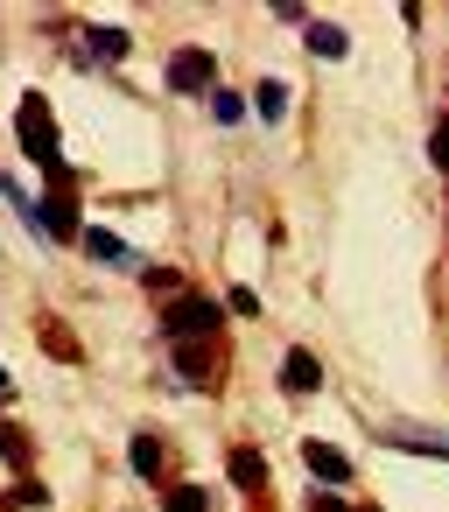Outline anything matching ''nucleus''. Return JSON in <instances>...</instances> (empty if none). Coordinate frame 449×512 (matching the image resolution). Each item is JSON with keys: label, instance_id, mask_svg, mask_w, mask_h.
<instances>
[{"label": "nucleus", "instance_id": "nucleus-1", "mask_svg": "<svg viewBox=\"0 0 449 512\" xmlns=\"http://www.w3.org/2000/svg\"><path fill=\"white\" fill-rule=\"evenodd\" d=\"M15 134H22V155H29V162H36L50 183H71V176H64L57 127H50V99H43V92H22V127H15Z\"/></svg>", "mask_w": 449, "mask_h": 512}, {"label": "nucleus", "instance_id": "nucleus-2", "mask_svg": "<svg viewBox=\"0 0 449 512\" xmlns=\"http://www.w3.org/2000/svg\"><path fill=\"white\" fill-rule=\"evenodd\" d=\"M218 323H225V309H218V302H204V295H176V302H169V330H176V337H190V344H197L204 330H218Z\"/></svg>", "mask_w": 449, "mask_h": 512}, {"label": "nucleus", "instance_id": "nucleus-3", "mask_svg": "<svg viewBox=\"0 0 449 512\" xmlns=\"http://www.w3.org/2000/svg\"><path fill=\"white\" fill-rule=\"evenodd\" d=\"M36 225H43L57 246H71V239H78V190H71V183H57V190H50V204L36 211Z\"/></svg>", "mask_w": 449, "mask_h": 512}, {"label": "nucleus", "instance_id": "nucleus-4", "mask_svg": "<svg viewBox=\"0 0 449 512\" xmlns=\"http://www.w3.org/2000/svg\"><path fill=\"white\" fill-rule=\"evenodd\" d=\"M211 78H218L211 50H176V57H169V85H176V92H211Z\"/></svg>", "mask_w": 449, "mask_h": 512}, {"label": "nucleus", "instance_id": "nucleus-5", "mask_svg": "<svg viewBox=\"0 0 449 512\" xmlns=\"http://www.w3.org/2000/svg\"><path fill=\"white\" fill-rule=\"evenodd\" d=\"M302 463H309L323 484H344V477H351V456H344L337 442H323V435H309V442H302Z\"/></svg>", "mask_w": 449, "mask_h": 512}, {"label": "nucleus", "instance_id": "nucleus-6", "mask_svg": "<svg viewBox=\"0 0 449 512\" xmlns=\"http://www.w3.org/2000/svg\"><path fill=\"white\" fill-rule=\"evenodd\" d=\"M281 386H288V393H316V386H323L316 351H288V358H281Z\"/></svg>", "mask_w": 449, "mask_h": 512}, {"label": "nucleus", "instance_id": "nucleus-7", "mask_svg": "<svg viewBox=\"0 0 449 512\" xmlns=\"http://www.w3.org/2000/svg\"><path fill=\"white\" fill-rule=\"evenodd\" d=\"M78 239H85V253H92V260H106V267H134V246H127V239H113L106 225H92V232H78Z\"/></svg>", "mask_w": 449, "mask_h": 512}, {"label": "nucleus", "instance_id": "nucleus-8", "mask_svg": "<svg viewBox=\"0 0 449 512\" xmlns=\"http://www.w3.org/2000/svg\"><path fill=\"white\" fill-rule=\"evenodd\" d=\"M232 484H239V491H260V484H267V456H260L253 442L232 449Z\"/></svg>", "mask_w": 449, "mask_h": 512}, {"label": "nucleus", "instance_id": "nucleus-9", "mask_svg": "<svg viewBox=\"0 0 449 512\" xmlns=\"http://www.w3.org/2000/svg\"><path fill=\"white\" fill-rule=\"evenodd\" d=\"M379 435H386L393 449H421V456H442V463H449V435H421V428H393V421H386Z\"/></svg>", "mask_w": 449, "mask_h": 512}, {"label": "nucleus", "instance_id": "nucleus-10", "mask_svg": "<svg viewBox=\"0 0 449 512\" xmlns=\"http://www.w3.org/2000/svg\"><path fill=\"white\" fill-rule=\"evenodd\" d=\"M302 36H309V50H316V57H330V64H337V57H351V36H344V29H330V22H309Z\"/></svg>", "mask_w": 449, "mask_h": 512}, {"label": "nucleus", "instance_id": "nucleus-11", "mask_svg": "<svg viewBox=\"0 0 449 512\" xmlns=\"http://www.w3.org/2000/svg\"><path fill=\"white\" fill-rule=\"evenodd\" d=\"M127 456H134V470H141V477H148V484H162V442H155V435H148V428H141V435H134V449H127Z\"/></svg>", "mask_w": 449, "mask_h": 512}, {"label": "nucleus", "instance_id": "nucleus-12", "mask_svg": "<svg viewBox=\"0 0 449 512\" xmlns=\"http://www.w3.org/2000/svg\"><path fill=\"white\" fill-rule=\"evenodd\" d=\"M211 120H218V127H239V120H246V99L225 92V85H211Z\"/></svg>", "mask_w": 449, "mask_h": 512}, {"label": "nucleus", "instance_id": "nucleus-13", "mask_svg": "<svg viewBox=\"0 0 449 512\" xmlns=\"http://www.w3.org/2000/svg\"><path fill=\"white\" fill-rule=\"evenodd\" d=\"M253 113H260V120H281V113H288V92H281L274 78H267V85H253Z\"/></svg>", "mask_w": 449, "mask_h": 512}, {"label": "nucleus", "instance_id": "nucleus-14", "mask_svg": "<svg viewBox=\"0 0 449 512\" xmlns=\"http://www.w3.org/2000/svg\"><path fill=\"white\" fill-rule=\"evenodd\" d=\"M43 344H50V358H64V365H78L85 351H78V337L64 330V323H43Z\"/></svg>", "mask_w": 449, "mask_h": 512}, {"label": "nucleus", "instance_id": "nucleus-15", "mask_svg": "<svg viewBox=\"0 0 449 512\" xmlns=\"http://www.w3.org/2000/svg\"><path fill=\"white\" fill-rule=\"evenodd\" d=\"M36 505H50V491H43L36 477H22V484H15V498L0 505V512H36Z\"/></svg>", "mask_w": 449, "mask_h": 512}, {"label": "nucleus", "instance_id": "nucleus-16", "mask_svg": "<svg viewBox=\"0 0 449 512\" xmlns=\"http://www.w3.org/2000/svg\"><path fill=\"white\" fill-rule=\"evenodd\" d=\"M92 57L120 64V57H127V29H92Z\"/></svg>", "mask_w": 449, "mask_h": 512}, {"label": "nucleus", "instance_id": "nucleus-17", "mask_svg": "<svg viewBox=\"0 0 449 512\" xmlns=\"http://www.w3.org/2000/svg\"><path fill=\"white\" fill-rule=\"evenodd\" d=\"M204 505H211L204 484H169V512H204Z\"/></svg>", "mask_w": 449, "mask_h": 512}, {"label": "nucleus", "instance_id": "nucleus-18", "mask_svg": "<svg viewBox=\"0 0 449 512\" xmlns=\"http://www.w3.org/2000/svg\"><path fill=\"white\" fill-rule=\"evenodd\" d=\"M0 456H8V463H15V470H22V463H29V435H22V428H15V421H0Z\"/></svg>", "mask_w": 449, "mask_h": 512}, {"label": "nucleus", "instance_id": "nucleus-19", "mask_svg": "<svg viewBox=\"0 0 449 512\" xmlns=\"http://www.w3.org/2000/svg\"><path fill=\"white\" fill-rule=\"evenodd\" d=\"M176 372H183V379H204V372H211V351H204V344H183V351H176Z\"/></svg>", "mask_w": 449, "mask_h": 512}, {"label": "nucleus", "instance_id": "nucleus-20", "mask_svg": "<svg viewBox=\"0 0 449 512\" xmlns=\"http://www.w3.org/2000/svg\"><path fill=\"white\" fill-rule=\"evenodd\" d=\"M428 155H435V169H449V127H442V134L428 141Z\"/></svg>", "mask_w": 449, "mask_h": 512}, {"label": "nucleus", "instance_id": "nucleus-21", "mask_svg": "<svg viewBox=\"0 0 449 512\" xmlns=\"http://www.w3.org/2000/svg\"><path fill=\"white\" fill-rule=\"evenodd\" d=\"M316 512H372V505H344V498H316Z\"/></svg>", "mask_w": 449, "mask_h": 512}, {"label": "nucleus", "instance_id": "nucleus-22", "mask_svg": "<svg viewBox=\"0 0 449 512\" xmlns=\"http://www.w3.org/2000/svg\"><path fill=\"white\" fill-rule=\"evenodd\" d=\"M15 400V379H8V365H0V407H8Z\"/></svg>", "mask_w": 449, "mask_h": 512}]
</instances>
